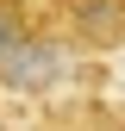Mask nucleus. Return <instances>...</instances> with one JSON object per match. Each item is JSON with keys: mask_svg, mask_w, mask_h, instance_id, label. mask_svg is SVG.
<instances>
[{"mask_svg": "<svg viewBox=\"0 0 125 131\" xmlns=\"http://www.w3.org/2000/svg\"><path fill=\"white\" fill-rule=\"evenodd\" d=\"M75 50H119L125 44V0H38Z\"/></svg>", "mask_w": 125, "mask_h": 131, "instance_id": "nucleus-1", "label": "nucleus"}]
</instances>
